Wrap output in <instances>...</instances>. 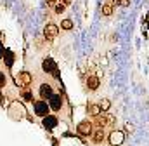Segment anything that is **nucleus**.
Instances as JSON below:
<instances>
[{
  "instance_id": "nucleus-6",
  "label": "nucleus",
  "mask_w": 149,
  "mask_h": 146,
  "mask_svg": "<svg viewBox=\"0 0 149 146\" xmlns=\"http://www.w3.org/2000/svg\"><path fill=\"white\" fill-rule=\"evenodd\" d=\"M123 141H125V132H121V131H111L108 134V143H109V146H121Z\"/></svg>"
},
{
  "instance_id": "nucleus-7",
  "label": "nucleus",
  "mask_w": 149,
  "mask_h": 146,
  "mask_svg": "<svg viewBox=\"0 0 149 146\" xmlns=\"http://www.w3.org/2000/svg\"><path fill=\"white\" fill-rule=\"evenodd\" d=\"M59 35V26L54 23H47L43 28V38L45 40H54L56 36Z\"/></svg>"
},
{
  "instance_id": "nucleus-19",
  "label": "nucleus",
  "mask_w": 149,
  "mask_h": 146,
  "mask_svg": "<svg viewBox=\"0 0 149 146\" xmlns=\"http://www.w3.org/2000/svg\"><path fill=\"white\" fill-rule=\"evenodd\" d=\"M5 84H7V77H5V73L3 72H0V89H3Z\"/></svg>"
},
{
  "instance_id": "nucleus-4",
  "label": "nucleus",
  "mask_w": 149,
  "mask_h": 146,
  "mask_svg": "<svg viewBox=\"0 0 149 146\" xmlns=\"http://www.w3.org/2000/svg\"><path fill=\"white\" fill-rule=\"evenodd\" d=\"M42 68H43V72L45 73H50V75H54L56 78H59L57 65H56V61H54L52 58H45V59L42 61Z\"/></svg>"
},
{
  "instance_id": "nucleus-11",
  "label": "nucleus",
  "mask_w": 149,
  "mask_h": 146,
  "mask_svg": "<svg viewBox=\"0 0 149 146\" xmlns=\"http://www.w3.org/2000/svg\"><path fill=\"white\" fill-rule=\"evenodd\" d=\"M106 136H108V134H106V129H95L90 138H92V141H94L95 145H101V143L106 141Z\"/></svg>"
},
{
  "instance_id": "nucleus-18",
  "label": "nucleus",
  "mask_w": 149,
  "mask_h": 146,
  "mask_svg": "<svg viewBox=\"0 0 149 146\" xmlns=\"http://www.w3.org/2000/svg\"><path fill=\"white\" fill-rule=\"evenodd\" d=\"M61 28H63V30H73V21H71V19H64V21L61 23Z\"/></svg>"
},
{
  "instance_id": "nucleus-15",
  "label": "nucleus",
  "mask_w": 149,
  "mask_h": 146,
  "mask_svg": "<svg viewBox=\"0 0 149 146\" xmlns=\"http://www.w3.org/2000/svg\"><path fill=\"white\" fill-rule=\"evenodd\" d=\"M3 61H5L7 66H12V65H14V54H12L10 51H5V54H3Z\"/></svg>"
},
{
  "instance_id": "nucleus-1",
  "label": "nucleus",
  "mask_w": 149,
  "mask_h": 146,
  "mask_svg": "<svg viewBox=\"0 0 149 146\" xmlns=\"http://www.w3.org/2000/svg\"><path fill=\"white\" fill-rule=\"evenodd\" d=\"M7 115H9L10 120H24L28 117V111H26V106L21 101H12L7 108Z\"/></svg>"
},
{
  "instance_id": "nucleus-20",
  "label": "nucleus",
  "mask_w": 149,
  "mask_h": 146,
  "mask_svg": "<svg viewBox=\"0 0 149 146\" xmlns=\"http://www.w3.org/2000/svg\"><path fill=\"white\" fill-rule=\"evenodd\" d=\"M118 4L123 5V7H128V5H130V0H118Z\"/></svg>"
},
{
  "instance_id": "nucleus-10",
  "label": "nucleus",
  "mask_w": 149,
  "mask_h": 146,
  "mask_svg": "<svg viewBox=\"0 0 149 146\" xmlns=\"http://www.w3.org/2000/svg\"><path fill=\"white\" fill-rule=\"evenodd\" d=\"M43 127L45 129H49V131H52V129H56L57 127V124H59V118L57 117H54V115H47V117H43Z\"/></svg>"
},
{
  "instance_id": "nucleus-21",
  "label": "nucleus",
  "mask_w": 149,
  "mask_h": 146,
  "mask_svg": "<svg viewBox=\"0 0 149 146\" xmlns=\"http://www.w3.org/2000/svg\"><path fill=\"white\" fill-rule=\"evenodd\" d=\"M3 54H5V47H3V44L0 42V59L3 58Z\"/></svg>"
},
{
  "instance_id": "nucleus-5",
  "label": "nucleus",
  "mask_w": 149,
  "mask_h": 146,
  "mask_svg": "<svg viewBox=\"0 0 149 146\" xmlns=\"http://www.w3.org/2000/svg\"><path fill=\"white\" fill-rule=\"evenodd\" d=\"M33 111H35V115L37 117H47L49 115V111H50V108H49V103L47 101H43V99H40V101H33Z\"/></svg>"
},
{
  "instance_id": "nucleus-12",
  "label": "nucleus",
  "mask_w": 149,
  "mask_h": 146,
  "mask_svg": "<svg viewBox=\"0 0 149 146\" xmlns=\"http://www.w3.org/2000/svg\"><path fill=\"white\" fill-rule=\"evenodd\" d=\"M38 94H40V98L43 99V101H47L54 92H52V87H50V84H42L40 85V91H38Z\"/></svg>"
},
{
  "instance_id": "nucleus-2",
  "label": "nucleus",
  "mask_w": 149,
  "mask_h": 146,
  "mask_svg": "<svg viewBox=\"0 0 149 146\" xmlns=\"http://www.w3.org/2000/svg\"><path fill=\"white\" fill-rule=\"evenodd\" d=\"M14 82H16L17 87H21V89H28V87L31 85V82H33V77H31V73H28V72H19L17 75H16Z\"/></svg>"
},
{
  "instance_id": "nucleus-9",
  "label": "nucleus",
  "mask_w": 149,
  "mask_h": 146,
  "mask_svg": "<svg viewBox=\"0 0 149 146\" xmlns=\"http://www.w3.org/2000/svg\"><path fill=\"white\" fill-rule=\"evenodd\" d=\"M97 120H95V124H97V129H106L108 125H113V122H114V118L109 117V115H99V117H95Z\"/></svg>"
},
{
  "instance_id": "nucleus-13",
  "label": "nucleus",
  "mask_w": 149,
  "mask_h": 146,
  "mask_svg": "<svg viewBox=\"0 0 149 146\" xmlns=\"http://www.w3.org/2000/svg\"><path fill=\"white\" fill-rule=\"evenodd\" d=\"M87 87H88L90 91H97V89H99V78H97L95 75L87 77Z\"/></svg>"
},
{
  "instance_id": "nucleus-8",
  "label": "nucleus",
  "mask_w": 149,
  "mask_h": 146,
  "mask_svg": "<svg viewBox=\"0 0 149 146\" xmlns=\"http://www.w3.org/2000/svg\"><path fill=\"white\" fill-rule=\"evenodd\" d=\"M47 103H49V108L54 110V111H59V110L63 108V98H61V94H52L47 99Z\"/></svg>"
},
{
  "instance_id": "nucleus-17",
  "label": "nucleus",
  "mask_w": 149,
  "mask_h": 146,
  "mask_svg": "<svg viewBox=\"0 0 149 146\" xmlns=\"http://www.w3.org/2000/svg\"><path fill=\"white\" fill-rule=\"evenodd\" d=\"M23 98L26 99V101H30V103H33V94H31V91L30 89H23Z\"/></svg>"
},
{
  "instance_id": "nucleus-16",
  "label": "nucleus",
  "mask_w": 149,
  "mask_h": 146,
  "mask_svg": "<svg viewBox=\"0 0 149 146\" xmlns=\"http://www.w3.org/2000/svg\"><path fill=\"white\" fill-rule=\"evenodd\" d=\"M97 105H99L101 111H108V110L111 108V101H109V99H106V98H104V99H101Z\"/></svg>"
},
{
  "instance_id": "nucleus-3",
  "label": "nucleus",
  "mask_w": 149,
  "mask_h": 146,
  "mask_svg": "<svg viewBox=\"0 0 149 146\" xmlns=\"http://www.w3.org/2000/svg\"><path fill=\"white\" fill-rule=\"evenodd\" d=\"M76 132H78V136H81V138H88V136H92V132H94V124H92L90 120H81V122L76 125Z\"/></svg>"
},
{
  "instance_id": "nucleus-14",
  "label": "nucleus",
  "mask_w": 149,
  "mask_h": 146,
  "mask_svg": "<svg viewBox=\"0 0 149 146\" xmlns=\"http://www.w3.org/2000/svg\"><path fill=\"white\" fill-rule=\"evenodd\" d=\"M87 115H90V117H99V115H101V108H99V105H95V103H88V105H87Z\"/></svg>"
}]
</instances>
